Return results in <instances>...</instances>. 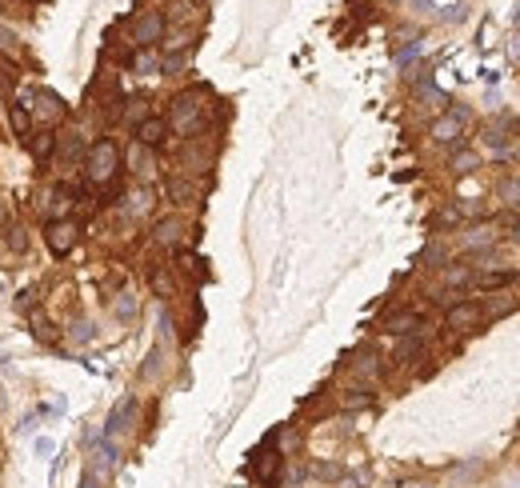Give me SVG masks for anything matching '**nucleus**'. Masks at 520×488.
Instances as JSON below:
<instances>
[{"mask_svg": "<svg viewBox=\"0 0 520 488\" xmlns=\"http://www.w3.org/2000/svg\"><path fill=\"white\" fill-rule=\"evenodd\" d=\"M4 8H8V0H0V12H4Z\"/></svg>", "mask_w": 520, "mask_h": 488, "instance_id": "24", "label": "nucleus"}, {"mask_svg": "<svg viewBox=\"0 0 520 488\" xmlns=\"http://www.w3.org/2000/svg\"><path fill=\"white\" fill-rule=\"evenodd\" d=\"M476 152H456V156H452V172H460V176H464V172H473L476 168Z\"/></svg>", "mask_w": 520, "mask_h": 488, "instance_id": "16", "label": "nucleus"}, {"mask_svg": "<svg viewBox=\"0 0 520 488\" xmlns=\"http://www.w3.org/2000/svg\"><path fill=\"white\" fill-rule=\"evenodd\" d=\"M0 216H4V209H0Z\"/></svg>", "mask_w": 520, "mask_h": 488, "instance_id": "25", "label": "nucleus"}, {"mask_svg": "<svg viewBox=\"0 0 520 488\" xmlns=\"http://www.w3.org/2000/svg\"><path fill=\"white\" fill-rule=\"evenodd\" d=\"M377 356H373V352H368V356H360V360H356V372H360V376H377Z\"/></svg>", "mask_w": 520, "mask_h": 488, "instance_id": "19", "label": "nucleus"}, {"mask_svg": "<svg viewBox=\"0 0 520 488\" xmlns=\"http://www.w3.org/2000/svg\"><path fill=\"white\" fill-rule=\"evenodd\" d=\"M76 148H80V140H69V144H64V152H60V161H72V156H76Z\"/></svg>", "mask_w": 520, "mask_h": 488, "instance_id": "22", "label": "nucleus"}, {"mask_svg": "<svg viewBox=\"0 0 520 488\" xmlns=\"http://www.w3.org/2000/svg\"><path fill=\"white\" fill-rule=\"evenodd\" d=\"M517 280V272H488V277H480L476 284L480 288H504V284H512Z\"/></svg>", "mask_w": 520, "mask_h": 488, "instance_id": "15", "label": "nucleus"}, {"mask_svg": "<svg viewBox=\"0 0 520 488\" xmlns=\"http://www.w3.org/2000/svg\"><path fill=\"white\" fill-rule=\"evenodd\" d=\"M120 168V148L113 140H96L88 148V181L93 185H108Z\"/></svg>", "mask_w": 520, "mask_h": 488, "instance_id": "1", "label": "nucleus"}, {"mask_svg": "<svg viewBox=\"0 0 520 488\" xmlns=\"http://www.w3.org/2000/svg\"><path fill=\"white\" fill-rule=\"evenodd\" d=\"M124 117H128V120H137V124H141V120L148 117V113H144V100H128V113H124Z\"/></svg>", "mask_w": 520, "mask_h": 488, "instance_id": "20", "label": "nucleus"}, {"mask_svg": "<svg viewBox=\"0 0 520 488\" xmlns=\"http://www.w3.org/2000/svg\"><path fill=\"white\" fill-rule=\"evenodd\" d=\"M416 328H421V312H412V308H401V312L384 316V332H392V336H412Z\"/></svg>", "mask_w": 520, "mask_h": 488, "instance_id": "7", "label": "nucleus"}, {"mask_svg": "<svg viewBox=\"0 0 520 488\" xmlns=\"http://www.w3.org/2000/svg\"><path fill=\"white\" fill-rule=\"evenodd\" d=\"M8 248H16V253L24 248V229H8Z\"/></svg>", "mask_w": 520, "mask_h": 488, "instance_id": "21", "label": "nucleus"}, {"mask_svg": "<svg viewBox=\"0 0 520 488\" xmlns=\"http://www.w3.org/2000/svg\"><path fill=\"white\" fill-rule=\"evenodd\" d=\"M196 117H200V104H196V93H185L172 100V120L180 132H192L196 128Z\"/></svg>", "mask_w": 520, "mask_h": 488, "instance_id": "4", "label": "nucleus"}, {"mask_svg": "<svg viewBox=\"0 0 520 488\" xmlns=\"http://www.w3.org/2000/svg\"><path fill=\"white\" fill-rule=\"evenodd\" d=\"M152 292H156V297H168V292H172V280H168L165 268H152Z\"/></svg>", "mask_w": 520, "mask_h": 488, "instance_id": "17", "label": "nucleus"}, {"mask_svg": "<svg viewBox=\"0 0 520 488\" xmlns=\"http://www.w3.org/2000/svg\"><path fill=\"white\" fill-rule=\"evenodd\" d=\"M45 240H48V248H52L56 256H69L72 248H76V240H80V229H76L72 220H52L48 233H45Z\"/></svg>", "mask_w": 520, "mask_h": 488, "instance_id": "2", "label": "nucleus"}, {"mask_svg": "<svg viewBox=\"0 0 520 488\" xmlns=\"http://www.w3.org/2000/svg\"><path fill=\"white\" fill-rule=\"evenodd\" d=\"M460 132H464V108H452L449 117H440L432 124V140H440V144H452Z\"/></svg>", "mask_w": 520, "mask_h": 488, "instance_id": "6", "label": "nucleus"}, {"mask_svg": "<svg viewBox=\"0 0 520 488\" xmlns=\"http://www.w3.org/2000/svg\"><path fill=\"white\" fill-rule=\"evenodd\" d=\"M132 36H137V45H141V48H152L161 36H165V16H161V12H148V16H141Z\"/></svg>", "mask_w": 520, "mask_h": 488, "instance_id": "5", "label": "nucleus"}, {"mask_svg": "<svg viewBox=\"0 0 520 488\" xmlns=\"http://www.w3.org/2000/svg\"><path fill=\"white\" fill-rule=\"evenodd\" d=\"M165 137H168V124L161 117H144L141 124H137V144H144V148L165 144Z\"/></svg>", "mask_w": 520, "mask_h": 488, "instance_id": "8", "label": "nucleus"}, {"mask_svg": "<svg viewBox=\"0 0 520 488\" xmlns=\"http://www.w3.org/2000/svg\"><path fill=\"white\" fill-rule=\"evenodd\" d=\"M28 100H32V108H28V113H32V117H40V120H48V124L64 120V113H69V108L60 104V96H56V93H45V89H40V93H32Z\"/></svg>", "mask_w": 520, "mask_h": 488, "instance_id": "3", "label": "nucleus"}, {"mask_svg": "<svg viewBox=\"0 0 520 488\" xmlns=\"http://www.w3.org/2000/svg\"><path fill=\"white\" fill-rule=\"evenodd\" d=\"M8 128H12L21 140H32L28 137V132H32V113H28L24 104H12V108H8Z\"/></svg>", "mask_w": 520, "mask_h": 488, "instance_id": "10", "label": "nucleus"}, {"mask_svg": "<svg viewBox=\"0 0 520 488\" xmlns=\"http://www.w3.org/2000/svg\"><path fill=\"white\" fill-rule=\"evenodd\" d=\"M476 321H480V308H476V304H452V308H449V316H445V325L456 328V332L473 328Z\"/></svg>", "mask_w": 520, "mask_h": 488, "instance_id": "9", "label": "nucleus"}, {"mask_svg": "<svg viewBox=\"0 0 520 488\" xmlns=\"http://www.w3.org/2000/svg\"><path fill=\"white\" fill-rule=\"evenodd\" d=\"M176 240H180V220H176V216L161 220V224H156V244H168V248H172Z\"/></svg>", "mask_w": 520, "mask_h": 488, "instance_id": "12", "label": "nucleus"}, {"mask_svg": "<svg viewBox=\"0 0 520 488\" xmlns=\"http://www.w3.org/2000/svg\"><path fill=\"white\" fill-rule=\"evenodd\" d=\"M368 404H373V393H364V388H353L344 396V408H368Z\"/></svg>", "mask_w": 520, "mask_h": 488, "instance_id": "18", "label": "nucleus"}, {"mask_svg": "<svg viewBox=\"0 0 520 488\" xmlns=\"http://www.w3.org/2000/svg\"><path fill=\"white\" fill-rule=\"evenodd\" d=\"M72 200H76V192H72L69 185H56V188H52V209H56V212H64Z\"/></svg>", "mask_w": 520, "mask_h": 488, "instance_id": "14", "label": "nucleus"}, {"mask_svg": "<svg viewBox=\"0 0 520 488\" xmlns=\"http://www.w3.org/2000/svg\"><path fill=\"white\" fill-rule=\"evenodd\" d=\"M8 89H12V84H8V76H0V96H8Z\"/></svg>", "mask_w": 520, "mask_h": 488, "instance_id": "23", "label": "nucleus"}, {"mask_svg": "<svg viewBox=\"0 0 520 488\" xmlns=\"http://www.w3.org/2000/svg\"><path fill=\"white\" fill-rule=\"evenodd\" d=\"M421 356H425V340H421V336H408V340H401V349H397V360L412 364V360H421Z\"/></svg>", "mask_w": 520, "mask_h": 488, "instance_id": "13", "label": "nucleus"}, {"mask_svg": "<svg viewBox=\"0 0 520 488\" xmlns=\"http://www.w3.org/2000/svg\"><path fill=\"white\" fill-rule=\"evenodd\" d=\"M132 417H137V400H124L117 413H113V420H108V432H124Z\"/></svg>", "mask_w": 520, "mask_h": 488, "instance_id": "11", "label": "nucleus"}]
</instances>
